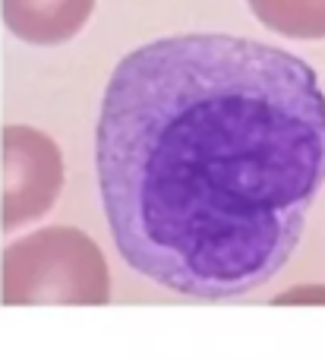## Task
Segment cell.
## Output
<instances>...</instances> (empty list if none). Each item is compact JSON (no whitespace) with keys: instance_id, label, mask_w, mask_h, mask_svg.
I'll return each mask as SVG.
<instances>
[{"instance_id":"obj_6","label":"cell","mask_w":325,"mask_h":360,"mask_svg":"<svg viewBox=\"0 0 325 360\" xmlns=\"http://www.w3.org/2000/svg\"><path fill=\"white\" fill-rule=\"evenodd\" d=\"M307 300L325 304V288H294L291 294H281V297H275V304H307Z\"/></svg>"},{"instance_id":"obj_2","label":"cell","mask_w":325,"mask_h":360,"mask_svg":"<svg viewBox=\"0 0 325 360\" xmlns=\"http://www.w3.org/2000/svg\"><path fill=\"white\" fill-rule=\"evenodd\" d=\"M98 247L76 228H48L4 250V304H105Z\"/></svg>"},{"instance_id":"obj_5","label":"cell","mask_w":325,"mask_h":360,"mask_svg":"<svg viewBox=\"0 0 325 360\" xmlns=\"http://www.w3.org/2000/svg\"><path fill=\"white\" fill-rule=\"evenodd\" d=\"M265 29L284 38H325V0H246Z\"/></svg>"},{"instance_id":"obj_4","label":"cell","mask_w":325,"mask_h":360,"mask_svg":"<svg viewBox=\"0 0 325 360\" xmlns=\"http://www.w3.org/2000/svg\"><path fill=\"white\" fill-rule=\"evenodd\" d=\"M95 0H0L6 29L29 44H63L82 32Z\"/></svg>"},{"instance_id":"obj_3","label":"cell","mask_w":325,"mask_h":360,"mask_svg":"<svg viewBox=\"0 0 325 360\" xmlns=\"http://www.w3.org/2000/svg\"><path fill=\"white\" fill-rule=\"evenodd\" d=\"M63 184L60 149L44 133L13 124L4 130V228L48 212Z\"/></svg>"},{"instance_id":"obj_1","label":"cell","mask_w":325,"mask_h":360,"mask_svg":"<svg viewBox=\"0 0 325 360\" xmlns=\"http://www.w3.org/2000/svg\"><path fill=\"white\" fill-rule=\"evenodd\" d=\"M114 247L196 300L269 285L325 186V92L307 60L240 35H168L114 67L95 133Z\"/></svg>"}]
</instances>
